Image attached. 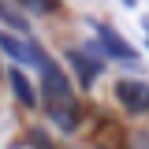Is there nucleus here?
Wrapping results in <instances>:
<instances>
[{
    "instance_id": "obj_1",
    "label": "nucleus",
    "mask_w": 149,
    "mask_h": 149,
    "mask_svg": "<svg viewBox=\"0 0 149 149\" xmlns=\"http://www.w3.org/2000/svg\"><path fill=\"white\" fill-rule=\"evenodd\" d=\"M41 74H45V112L60 130H74L78 127V104H74V93H71V82L67 74L56 67L52 60L45 56L41 63Z\"/></svg>"
},
{
    "instance_id": "obj_2",
    "label": "nucleus",
    "mask_w": 149,
    "mask_h": 149,
    "mask_svg": "<svg viewBox=\"0 0 149 149\" xmlns=\"http://www.w3.org/2000/svg\"><path fill=\"white\" fill-rule=\"evenodd\" d=\"M93 30H97V41H101L104 56L119 60V63H134V60H138V52H134V49H130L127 41L119 37V30H116V26H108V22H97Z\"/></svg>"
},
{
    "instance_id": "obj_3",
    "label": "nucleus",
    "mask_w": 149,
    "mask_h": 149,
    "mask_svg": "<svg viewBox=\"0 0 149 149\" xmlns=\"http://www.w3.org/2000/svg\"><path fill=\"white\" fill-rule=\"evenodd\" d=\"M0 49L11 56V60H19V63H45V52L37 49L34 41H22V37H11L8 30H0Z\"/></svg>"
},
{
    "instance_id": "obj_4",
    "label": "nucleus",
    "mask_w": 149,
    "mask_h": 149,
    "mask_svg": "<svg viewBox=\"0 0 149 149\" xmlns=\"http://www.w3.org/2000/svg\"><path fill=\"white\" fill-rule=\"evenodd\" d=\"M116 97L130 112H149V82H142V78H123L116 86Z\"/></svg>"
},
{
    "instance_id": "obj_5",
    "label": "nucleus",
    "mask_w": 149,
    "mask_h": 149,
    "mask_svg": "<svg viewBox=\"0 0 149 149\" xmlns=\"http://www.w3.org/2000/svg\"><path fill=\"white\" fill-rule=\"evenodd\" d=\"M67 60L78 67V74H82V86H90L93 78H97V71L104 67V60H90L86 52H67Z\"/></svg>"
},
{
    "instance_id": "obj_6",
    "label": "nucleus",
    "mask_w": 149,
    "mask_h": 149,
    "mask_svg": "<svg viewBox=\"0 0 149 149\" xmlns=\"http://www.w3.org/2000/svg\"><path fill=\"white\" fill-rule=\"evenodd\" d=\"M11 90H15V97L26 104V108H34L37 104V97H34V86H30V78L19 71V67H11Z\"/></svg>"
},
{
    "instance_id": "obj_7",
    "label": "nucleus",
    "mask_w": 149,
    "mask_h": 149,
    "mask_svg": "<svg viewBox=\"0 0 149 149\" xmlns=\"http://www.w3.org/2000/svg\"><path fill=\"white\" fill-rule=\"evenodd\" d=\"M0 15H4V19H8V22H15V26H19V30H26V19H22V15H19V11H15V8H4V4H0Z\"/></svg>"
},
{
    "instance_id": "obj_8",
    "label": "nucleus",
    "mask_w": 149,
    "mask_h": 149,
    "mask_svg": "<svg viewBox=\"0 0 149 149\" xmlns=\"http://www.w3.org/2000/svg\"><path fill=\"white\" fill-rule=\"evenodd\" d=\"M142 26H146V41H149V19H146V22H142Z\"/></svg>"
},
{
    "instance_id": "obj_9",
    "label": "nucleus",
    "mask_w": 149,
    "mask_h": 149,
    "mask_svg": "<svg viewBox=\"0 0 149 149\" xmlns=\"http://www.w3.org/2000/svg\"><path fill=\"white\" fill-rule=\"evenodd\" d=\"M11 149H34V146H11Z\"/></svg>"
}]
</instances>
